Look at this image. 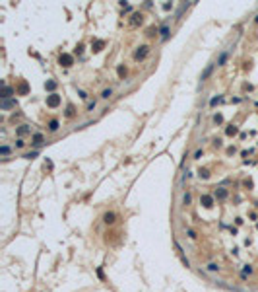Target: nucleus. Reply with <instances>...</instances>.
Wrapping results in <instances>:
<instances>
[{
	"label": "nucleus",
	"mask_w": 258,
	"mask_h": 292,
	"mask_svg": "<svg viewBox=\"0 0 258 292\" xmlns=\"http://www.w3.org/2000/svg\"><path fill=\"white\" fill-rule=\"evenodd\" d=\"M149 51H151V47H149V45H140L134 51V60H144V58L149 55Z\"/></svg>",
	"instance_id": "nucleus-1"
},
{
	"label": "nucleus",
	"mask_w": 258,
	"mask_h": 292,
	"mask_svg": "<svg viewBox=\"0 0 258 292\" xmlns=\"http://www.w3.org/2000/svg\"><path fill=\"white\" fill-rule=\"evenodd\" d=\"M45 142H47V140H45V135H43V132H33V135H31V146L35 150H37L39 146H43Z\"/></svg>",
	"instance_id": "nucleus-2"
},
{
	"label": "nucleus",
	"mask_w": 258,
	"mask_h": 292,
	"mask_svg": "<svg viewBox=\"0 0 258 292\" xmlns=\"http://www.w3.org/2000/svg\"><path fill=\"white\" fill-rule=\"evenodd\" d=\"M58 65L64 66V68H70V66L74 65V57H72V55H68V53H62V55L58 57Z\"/></svg>",
	"instance_id": "nucleus-3"
},
{
	"label": "nucleus",
	"mask_w": 258,
	"mask_h": 292,
	"mask_svg": "<svg viewBox=\"0 0 258 292\" xmlns=\"http://www.w3.org/2000/svg\"><path fill=\"white\" fill-rule=\"evenodd\" d=\"M58 105H60V96H58V94H51V96H47V107L54 109V107H58Z\"/></svg>",
	"instance_id": "nucleus-4"
},
{
	"label": "nucleus",
	"mask_w": 258,
	"mask_h": 292,
	"mask_svg": "<svg viewBox=\"0 0 258 292\" xmlns=\"http://www.w3.org/2000/svg\"><path fill=\"white\" fill-rule=\"evenodd\" d=\"M213 201H215V197H213V195H200V205L204 208H212L213 207Z\"/></svg>",
	"instance_id": "nucleus-5"
},
{
	"label": "nucleus",
	"mask_w": 258,
	"mask_h": 292,
	"mask_svg": "<svg viewBox=\"0 0 258 292\" xmlns=\"http://www.w3.org/2000/svg\"><path fill=\"white\" fill-rule=\"evenodd\" d=\"M159 35H161V41L165 43V41L171 37V26H169V24H161V27H159Z\"/></svg>",
	"instance_id": "nucleus-6"
},
{
	"label": "nucleus",
	"mask_w": 258,
	"mask_h": 292,
	"mask_svg": "<svg viewBox=\"0 0 258 292\" xmlns=\"http://www.w3.org/2000/svg\"><path fill=\"white\" fill-rule=\"evenodd\" d=\"M213 68H215V65H213V62H210V65L206 66V70H204V72L200 74V84H204V82H206L208 78H210V76L213 74Z\"/></svg>",
	"instance_id": "nucleus-7"
},
{
	"label": "nucleus",
	"mask_w": 258,
	"mask_h": 292,
	"mask_svg": "<svg viewBox=\"0 0 258 292\" xmlns=\"http://www.w3.org/2000/svg\"><path fill=\"white\" fill-rule=\"evenodd\" d=\"M142 22H144V16H142L140 12H134L132 16H130V19H128V24H130L132 27H138Z\"/></svg>",
	"instance_id": "nucleus-8"
},
{
	"label": "nucleus",
	"mask_w": 258,
	"mask_h": 292,
	"mask_svg": "<svg viewBox=\"0 0 258 292\" xmlns=\"http://www.w3.org/2000/svg\"><path fill=\"white\" fill-rule=\"evenodd\" d=\"M14 94H16V90H14L12 86H8L6 82H2V99H10Z\"/></svg>",
	"instance_id": "nucleus-9"
},
{
	"label": "nucleus",
	"mask_w": 258,
	"mask_h": 292,
	"mask_svg": "<svg viewBox=\"0 0 258 292\" xmlns=\"http://www.w3.org/2000/svg\"><path fill=\"white\" fill-rule=\"evenodd\" d=\"M103 222L107 224V226H113V224L116 222V212H113V210H111V212H105L103 214Z\"/></svg>",
	"instance_id": "nucleus-10"
},
{
	"label": "nucleus",
	"mask_w": 258,
	"mask_h": 292,
	"mask_svg": "<svg viewBox=\"0 0 258 292\" xmlns=\"http://www.w3.org/2000/svg\"><path fill=\"white\" fill-rule=\"evenodd\" d=\"M227 195H229V191H227V189L217 187V189H215V193H213V197H215L217 201H225V199H227Z\"/></svg>",
	"instance_id": "nucleus-11"
},
{
	"label": "nucleus",
	"mask_w": 258,
	"mask_h": 292,
	"mask_svg": "<svg viewBox=\"0 0 258 292\" xmlns=\"http://www.w3.org/2000/svg\"><path fill=\"white\" fill-rule=\"evenodd\" d=\"M27 132H31V127L27 123H23V125H19L18 129H16V135H18V138H21L23 135H27Z\"/></svg>",
	"instance_id": "nucleus-12"
},
{
	"label": "nucleus",
	"mask_w": 258,
	"mask_h": 292,
	"mask_svg": "<svg viewBox=\"0 0 258 292\" xmlns=\"http://www.w3.org/2000/svg\"><path fill=\"white\" fill-rule=\"evenodd\" d=\"M27 92H29V86H27L25 80H21V82L18 84V88H16V94H19V96H25Z\"/></svg>",
	"instance_id": "nucleus-13"
},
{
	"label": "nucleus",
	"mask_w": 258,
	"mask_h": 292,
	"mask_svg": "<svg viewBox=\"0 0 258 292\" xmlns=\"http://www.w3.org/2000/svg\"><path fill=\"white\" fill-rule=\"evenodd\" d=\"M58 127H60V121H58V119H51V121L47 123V129H49V132H56Z\"/></svg>",
	"instance_id": "nucleus-14"
},
{
	"label": "nucleus",
	"mask_w": 258,
	"mask_h": 292,
	"mask_svg": "<svg viewBox=\"0 0 258 292\" xmlns=\"http://www.w3.org/2000/svg\"><path fill=\"white\" fill-rule=\"evenodd\" d=\"M103 47H105V41L97 39V41H93V43H91V51H93V53H99V51H103Z\"/></svg>",
	"instance_id": "nucleus-15"
},
{
	"label": "nucleus",
	"mask_w": 258,
	"mask_h": 292,
	"mask_svg": "<svg viewBox=\"0 0 258 292\" xmlns=\"http://www.w3.org/2000/svg\"><path fill=\"white\" fill-rule=\"evenodd\" d=\"M16 105H18V101H16V99H2L0 107L6 111V109H10V107H16Z\"/></svg>",
	"instance_id": "nucleus-16"
},
{
	"label": "nucleus",
	"mask_w": 258,
	"mask_h": 292,
	"mask_svg": "<svg viewBox=\"0 0 258 292\" xmlns=\"http://www.w3.org/2000/svg\"><path fill=\"white\" fill-rule=\"evenodd\" d=\"M56 80H52V78H51V80H47V82H45V90L47 92H52V94H54V90H56Z\"/></svg>",
	"instance_id": "nucleus-17"
},
{
	"label": "nucleus",
	"mask_w": 258,
	"mask_h": 292,
	"mask_svg": "<svg viewBox=\"0 0 258 292\" xmlns=\"http://www.w3.org/2000/svg\"><path fill=\"white\" fill-rule=\"evenodd\" d=\"M74 115H76V107H74V105H72V103H68V105H66V111H64V117H68V119H72V117H74Z\"/></svg>",
	"instance_id": "nucleus-18"
},
{
	"label": "nucleus",
	"mask_w": 258,
	"mask_h": 292,
	"mask_svg": "<svg viewBox=\"0 0 258 292\" xmlns=\"http://www.w3.org/2000/svg\"><path fill=\"white\" fill-rule=\"evenodd\" d=\"M237 132H239V127H235V125H229V127L225 129V135L227 136H235Z\"/></svg>",
	"instance_id": "nucleus-19"
},
{
	"label": "nucleus",
	"mask_w": 258,
	"mask_h": 292,
	"mask_svg": "<svg viewBox=\"0 0 258 292\" xmlns=\"http://www.w3.org/2000/svg\"><path fill=\"white\" fill-rule=\"evenodd\" d=\"M210 175L212 173H210L208 168H200V171H198V177H200V179H210Z\"/></svg>",
	"instance_id": "nucleus-20"
},
{
	"label": "nucleus",
	"mask_w": 258,
	"mask_h": 292,
	"mask_svg": "<svg viewBox=\"0 0 258 292\" xmlns=\"http://www.w3.org/2000/svg\"><path fill=\"white\" fill-rule=\"evenodd\" d=\"M116 74H118V78H124L126 74H128V68L124 65H118V68H116Z\"/></svg>",
	"instance_id": "nucleus-21"
},
{
	"label": "nucleus",
	"mask_w": 258,
	"mask_h": 292,
	"mask_svg": "<svg viewBox=\"0 0 258 292\" xmlns=\"http://www.w3.org/2000/svg\"><path fill=\"white\" fill-rule=\"evenodd\" d=\"M111 96H113V88H105V90L101 92V99H109Z\"/></svg>",
	"instance_id": "nucleus-22"
},
{
	"label": "nucleus",
	"mask_w": 258,
	"mask_h": 292,
	"mask_svg": "<svg viewBox=\"0 0 258 292\" xmlns=\"http://www.w3.org/2000/svg\"><path fill=\"white\" fill-rule=\"evenodd\" d=\"M10 152H12V148H10L8 144H2V146H0V154L4 156V158H6V156L10 154Z\"/></svg>",
	"instance_id": "nucleus-23"
},
{
	"label": "nucleus",
	"mask_w": 258,
	"mask_h": 292,
	"mask_svg": "<svg viewBox=\"0 0 258 292\" xmlns=\"http://www.w3.org/2000/svg\"><path fill=\"white\" fill-rule=\"evenodd\" d=\"M190 203H192V195H190V193L186 191V193L182 195V205H186V207H188Z\"/></svg>",
	"instance_id": "nucleus-24"
},
{
	"label": "nucleus",
	"mask_w": 258,
	"mask_h": 292,
	"mask_svg": "<svg viewBox=\"0 0 258 292\" xmlns=\"http://www.w3.org/2000/svg\"><path fill=\"white\" fill-rule=\"evenodd\" d=\"M39 156V150H33V152H27V154H23L21 158H25V160H33V158H37Z\"/></svg>",
	"instance_id": "nucleus-25"
},
{
	"label": "nucleus",
	"mask_w": 258,
	"mask_h": 292,
	"mask_svg": "<svg viewBox=\"0 0 258 292\" xmlns=\"http://www.w3.org/2000/svg\"><path fill=\"white\" fill-rule=\"evenodd\" d=\"M206 269H208L210 273H217V271H219V265H217V263H208Z\"/></svg>",
	"instance_id": "nucleus-26"
},
{
	"label": "nucleus",
	"mask_w": 258,
	"mask_h": 292,
	"mask_svg": "<svg viewBox=\"0 0 258 292\" xmlns=\"http://www.w3.org/2000/svg\"><path fill=\"white\" fill-rule=\"evenodd\" d=\"M221 101H223V97H221V96H215V97H212V99H210V105H212V107H215V105L221 103Z\"/></svg>",
	"instance_id": "nucleus-27"
},
{
	"label": "nucleus",
	"mask_w": 258,
	"mask_h": 292,
	"mask_svg": "<svg viewBox=\"0 0 258 292\" xmlns=\"http://www.w3.org/2000/svg\"><path fill=\"white\" fill-rule=\"evenodd\" d=\"M227 62V53H221L219 58H217V66H223Z\"/></svg>",
	"instance_id": "nucleus-28"
},
{
	"label": "nucleus",
	"mask_w": 258,
	"mask_h": 292,
	"mask_svg": "<svg viewBox=\"0 0 258 292\" xmlns=\"http://www.w3.org/2000/svg\"><path fill=\"white\" fill-rule=\"evenodd\" d=\"M186 236L190 238V240H196V238H198V234H196V230H192V228H186Z\"/></svg>",
	"instance_id": "nucleus-29"
},
{
	"label": "nucleus",
	"mask_w": 258,
	"mask_h": 292,
	"mask_svg": "<svg viewBox=\"0 0 258 292\" xmlns=\"http://www.w3.org/2000/svg\"><path fill=\"white\" fill-rule=\"evenodd\" d=\"M252 271H254V269H252V265H245V267H243V271H241V273H243V275H246V277H248V275H252Z\"/></svg>",
	"instance_id": "nucleus-30"
},
{
	"label": "nucleus",
	"mask_w": 258,
	"mask_h": 292,
	"mask_svg": "<svg viewBox=\"0 0 258 292\" xmlns=\"http://www.w3.org/2000/svg\"><path fill=\"white\" fill-rule=\"evenodd\" d=\"M157 33H159V27H149L146 35H148V37H153V35H157Z\"/></svg>",
	"instance_id": "nucleus-31"
},
{
	"label": "nucleus",
	"mask_w": 258,
	"mask_h": 292,
	"mask_svg": "<svg viewBox=\"0 0 258 292\" xmlns=\"http://www.w3.org/2000/svg\"><path fill=\"white\" fill-rule=\"evenodd\" d=\"M95 99H93V101H87V105H85V111H87V113H91V111H93V109H95Z\"/></svg>",
	"instance_id": "nucleus-32"
},
{
	"label": "nucleus",
	"mask_w": 258,
	"mask_h": 292,
	"mask_svg": "<svg viewBox=\"0 0 258 292\" xmlns=\"http://www.w3.org/2000/svg\"><path fill=\"white\" fill-rule=\"evenodd\" d=\"M213 123H215V125H219V123H223V117H221L219 113H217V115L213 117Z\"/></svg>",
	"instance_id": "nucleus-33"
},
{
	"label": "nucleus",
	"mask_w": 258,
	"mask_h": 292,
	"mask_svg": "<svg viewBox=\"0 0 258 292\" xmlns=\"http://www.w3.org/2000/svg\"><path fill=\"white\" fill-rule=\"evenodd\" d=\"M23 146H25L23 138H18V140H16V148H23Z\"/></svg>",
	"instance_id": "nucleus-34"
},
{
	"label": "nucleus",
	"mask_w": 258,
	"mask_h": 292,
	"mask_svg": "<svg viewBox=\"0 0 258 292\" xmlns=\"http://www.w3.org/2000/svg\"><path fill=\"white\" fill-rule=\"evenodd\" d=\"M202 154H204V150H202V148H198L196 152H194V160H198V158H202Z\"/></svg>",
	"instance_id": "nucleus-35"
},
{
	"label": "nucleus",
	"mask_w": 258,
	"mask_h": 292,
	"mask_svg": "<svg viewBox=\"0 0 258 292\" xmlns=\"http://www.w3.org/2000/svg\"><path fill=\"white\" fill-rule=\"evenodd\" d=\"M78 96L82 97V99H87V94H85L84 90H78Z\"/></svg>",
	"instance_id": "nucleus-36"
},
{
	"label": "nucleus",
	"mask_w": 258,
	"mask_h": 292,
	"mask_svg": "<svg viewBox=\"0 0 258 292\" xmlns=\"http://www.w3.org/2000/svg\"><path fill=\"white\" fill-rule=\"evenodd\" d=\"M82 51H84V45H82V43H80V45L76 47V53H82Z\"/></svg>",
	"instance_id": "nucleus-37"
},
{
	"label": "nucleus",
	"mask_w": 258,
	"mask_h": 292,
	"mask_svg": "<svg viewBox=\"0 0 258 292\" xmlns=\"http://www.w3.org/2000/svg\"><path fill=\"white\" fill-rule=\"evenodd\" d=\"M254 22H256V24H258V14H256V16H254Z\"/></svg>",
	"instance_id": "nucleus-38"
}]
</instances>
